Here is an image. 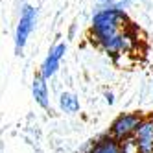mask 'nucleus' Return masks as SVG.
<instances>
[{"mask_svg": "<svg viewBox=\"0 0 153 153\" xmlns=\"http://www.w3.org/2000/svg\"><path fill=\"white\" fill-rule=\"evenodd\" d=\"M142 120H144V116L140 113H124V114H120L113 120L111 127H109V135L118 142L133 138L135 131L138 129Z\"/></svg>", "mask_w": 153, "mask_h": 153, "instance_id": "f03ea898", "label": "nucleus"}, {"mask_svg": "<svg viewBox=\"0 0 153 153\" xmlns=\"http://www.w3.org/2000/svg\"><path fill=\"white\" fill-rule=\"evenodd\" d=\"M31 91H33V98L35 102L42 107V109H48L50 107V98H48V85H46V79L42 76H35L33 79V85H31Z\"/></svg>", "mask_w": 153, "mask_h": 153, "instance_id": "0eeeda50", "label": "nucleus"}, {"mask_svg": "<svg viewBox=\"0 0 153 153\" xmlns=\"http://www.w3.org/2000/svg\"><path fill=\"white\" fill-rule=\"evenodd\" d=\"M35 20H37V9L31 6H24L22 15H20V22L17 26V33H15V42H17V50H22L30 33L35 28Z\"/></svg>", "mask_w": 153, "mask_h": 153, "instance_id": "7ed1b4c3", "label": "nucleus"}, {"mask_svg": "<svg viewBox=\"0 0 153 153\" xmlns=\"http://www.w3.org/2000/svg\"><path fill=\"white\" fill-rule=\"evenodd\" d=\"M87 153H122V146H120L118 140H114L107 133V135L100 137L98 140H94L89 146V151Z\"/></svg>", "mask_w": 153, "mask_h": 153, "instance_id": "423d86ee", "label": "nucleus"}, {"mask_svg": "<svg viewBox=\"0 0 153 153\" xmlns=\"http://www.w3.org/2000/svg\"><path fill=\"white\" fill-rule=\"evenodd\" d=\"M138 153H153V116H148L140 122L133 135Z\"/></svg>", "mask_w": 153, "mask_h": 153, "instance_id": "20e7f679", "label": "nucleus"}, {"mask_svg": "<svg viewBox=\"0 0 153 153\" xmlns=\"http://www.w3.org/2000/svg\"><path fill=\"white\" fill-rule=\"evenodd\" d=\"M59 107L63 109L65 113L74 114V113L79 111V100L74 94H70V92H63L59 96Z\"/></svg>", "mask_w": 153, "mask_h": 153, "instance_id": "6e6552de", "label": "nucleus"}, {"mask_svg": "<svg viewBox=\"0 0 153 153\" xmlns=\"http://www.w3.org/2000/svg\"><path fill=\"white\" fill-rule=\"evenodd\" d=\"M94 35L96 41L107 53H122L131 52L137 45V37L129 31V20L120 9H103L94 20Z\"/></svg>", "mask_w": 153, "mask_h": 153, "instance_id": "f257e3e1", "label": "nucleus"}, {"mask_svg": "<svg viewBox=\"0 0 153 153\" xmlns=\"http://www.w3.org/2000/svg\"><path fill=\"white\" fill-rule=\"evenodd\" d=\"M105 100H107L109 105H113V103H114V96H113L111 92H107V94H105Z\"/></svg>", "mask_w": 153, "mask_h": 153, "instance_id": "9d476101", "label": "nucleus"}, {"mask_svg": "<svg viewBox=\"0 0 153 153\" xmlns=\"http://www.w3.org/2000/svg\"><path fill=\"white\" fill-rule=\"evenodd\" d=\"M100 2H103V0H100Z\"/></svg>", "mask_w": 153, "mask_h": 153, "instance_id": "9b49d317", "label": "nucleus"}, {"mask_svg": "<svg viewBox=\"0 0 153 153\" xmlns=\"http://www.w3.org/2000/svg\"><path fill=\"white\" fill-rule=\"evenodd\" d=\"M120 146H122V153H138L135 138H127L124 142H120Z\"/></svg>", "mask_w": 153, "mask_h": 153, "instance_id": "1a4fd4ad", "label": "nucleus"}, {"mask_svg": "<svg viewBox=\"0 0 153 153\" xmlns=\"http://www.w3.org/2000/svg\"><path fill=\"white\" fill-rule=\"evenodd\" d=\"M65 52H67V45H65V42H61V45H57L56 48L48 53V57L45 59V63H42V67H41V76H42L45 79L52 78V76L57 72L59 63H61V57L65 56Z\"/></svg>", "mask_w": 153, "mask_h": 153, "instance_id": "39448f33", "label": "nucleus"}]
</instances>
